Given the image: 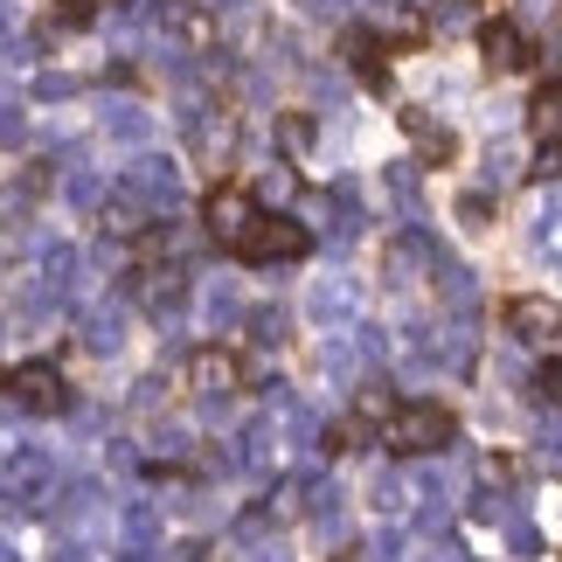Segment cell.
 I'll use <instances>...</instances> for the list:
<instances>
[{"label":"cell","mask_w":562,"mask_h":562,"mask_svg":"<svg viewBox=\"0 0 562 562\" xmlns=\"http://www.w3.org/2000/svg\"><path fill=\"white\" fill-rule=\"evenodd\" d=\"M417 146H424V160H438V167L459 160V139H451L445 125H417Z\"/></svg>","instance_id":"obj_10"},{"label":"cell","mask_w":562,"mask_h":562,"mask_svg":"<svg viewBox=\"0 0 562 562\" xmlns=\"http://www.w3.org/2000/svg\"><path fill=\"white\" fill-rule=\"evenodd\" d=\"M91 14H98V0H63V8L49 14V29H83Z\"/></svg>","instance_id":"obj_11"},{"label":"cell","mask_w":562,"mask_h":562,"mask_svg":"<svg viewBox=\"0 0 562 562\" xmlns=\"http://www.w3.org/2000/svg\"><path fill=\"white\" fill-rule=\"evenodd\" d=\"M194 382H209V389H236V361H229L223 348L194 355Z\"/></svg>","instance_id":"obj_9"},{"label":"cell","mask_w":562,"mask_h":562,"mask_svg":"<svg viewBox=\"0 0 562 562\" xmlns=\"http://www.w3.org/2000/svg\"><path fill=\"white\" fill-rule=\"evenodd\" d=\"M202 223H209V236H215L223 250H236V244H244V229L257 223V202H250V188L223 181V188H215L209 202H202Z\"/></svg>","instance_id":"obj_3"},{"label":"cell","mask_w":562,"mask_h":562,"mask_svg":"<svg viewBox=\"0 0 562 562\" xmlns=\"http://www.w3.org/2000/svg\"><path fill=\"white\" fill-rule=\"evenodd\" d=\"M306 223H292V215H265L257 209V223L244 229V244H236V257L244 265H292V257H306Z\"/></svg>","instance_id":"obj_2"},{"label":"cell","mask_w":562,"mask_h":562,"mask_svg":"<svg viewBox=\"0 0 562 562\" xmlns=\"http://www.w3.org/2000/svg\"><path fill=\"white\" fill-rule=\"evenodd\" d=\"M480 56L493 70H521L528 63V35L514 29V21H480Z\"/></svg>","instance_id":"obj_7"},{"label":"cell","mask_w":562,"mask_h":562,"mask_svg":"<svg viewBox=\"0 0 562 562\" xmlns=\"http://www.w3.org/2000/svg\"><path fill=\"white\" fill-rule=\"evenodd\" d=\"M459 438V417H451L445 403H396L382 424V445L396 451V459H424V451H445Z\"/></svg>","instance_id":"obj_1"},{"label":"cell","mask_w":562,"mask_h":562,"mask_svg":"<svg viewBox=\"0 0 562 562\" xmlns=\"http://www.w3.org/2000/svg\"><path fill=\"white\" fill-rule=\"evenodd\" d=\"M528 133H535V146H555V154H562V77H555V83H535V98H528Z\"/></svg>","instance_id":"obj_6"},{"label":"cell","mask_w":562,"mask_h":562,"mask_svg":"<svg viewBox=\"0 0 562 562\" xmlns=\"http://www.w3.org/2000/svg\"><path fill=\"white\" fill-rule=\"evenodd\" d=\"M278 139H285V154H306V139H313V133H306V119L292 112L285 125H278Z\"/></svg>","instance_id":"obj_12"},{"label":"cell","mask_w":562,"mask_h":562,"mask_svg":"<svg viewBox=\"0 0 562 562\" xmlns=\"http://www.w3.org/2000/svg\"><path fill=\"white\" fill-rule=\"evenodd\" d=\"M8 396L21 409H42V417H56L63 403H70V389H63V375L49 369V361H21V369L8 375Z\"/></svg>","instance_id":"obj_5"},{"label":"cell","mask_w":562,"mask_h":562,"mask_svg":"<svg viewBox=\"0 0 562 562\" xmlns=\"http://www.w3.org/2000/svg\"><path fill=\"white\" fill-rule=\"evenodd\" d=\"M340 49H348V70L361 83H389V42L382 35H348Z\"/></svg>","instance_id":"obj_8"},{"label":"cell","mask_w":562,"mask_h":562,"mask_svg":"<svg viewBox=\"0 0 562 562\" xmlns=\"http://www.w3.org/2000/svg\"><path fill=\"white\" fill-rule=\"evenodd\" d=\"M507 334L528 340V348H555V340H562V306H555V299H535V292L507 299Z\"/></svg>","instance_id":"obj_4"},{"label":"cell","mask_w":562,"mask_h":562,"mask_svg":"<svg viewBox=\"0 0 562 562\" xmlns=\"http://www.w3.org/2000/svg\"><path fill=\"white\" fill-rule=\"evenodd\" d=\"M542 396L562 403V361H549V369H542Z\"/></svg>","instance_id":"obj_13"}]
</instances>
